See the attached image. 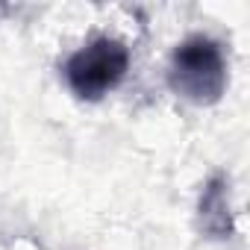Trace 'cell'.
Wrapping results in <instances>:
<instances>
[{
  "label": "cell",
  "instance_id": "obj_2",
  "mask_svg": "<svg viewBox=\"0 0 250 250\" xmlns=\"http://www.w3.org/2000/svg\"><path fill=\"white\" fill-rule=\"evenodd\" d=\"M130 71V47L115 36H94L77 47L65 62L68 88L80 100H103L115 91Z\"/></svg>",
  "mask_w": 250,
  "mask_h": 250
},
{
  "label": "cell",
  "instance_id": "obj_1",
  "mask_svg": "<svg viewBox=\"0 0 250 250\" xmlns=\"http://www.w3.org/2000/svg\"><path fill=\"white\" fill-rule=\"evenodd\" d=\"M229 83V65L224 47L212 36H188L183 39L168 65V85L177 97L191 106H215Z\"/></svg>",
  "mask_w": 250,
  "mask_h": 250
},
{
  "label": "cell",
  "instance_id": "obj_3",
  "mask_svg": "<svg viewBox=\"0 0 250 250\" xmlns=\"http://www.w3.org/2000/svg\"><path fill=\"white\" fill-rule=\"evenodd\" d=\"M197 227L206 238H232L235 232V218H232V203H229V180L224 174L209 177V183L200 191L197 200Z\"/></svg>",
  "mask_w": 250,
  "mask_h": 250
}]
</instances>
